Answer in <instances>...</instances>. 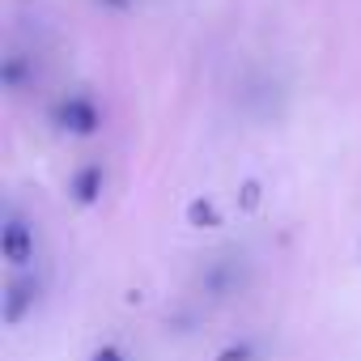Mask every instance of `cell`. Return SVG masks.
I'll return each instance as SVG.
<instances>
[{"label":"cell","mask_w":361,"mask_h":361,"mask_svg":"<svg viewBox=\"0 0 361 361\" xmlns=\"http://www.w3.org/2000/svg\"><path fill=\"white\" fill-rule=\"evenodd\" d=\"M251 357V348L243 344V348H230V353H221V361H247Z\"/></svg>","instance_id":"6"},{"label":"cell","mask_w":361,"mask_h":361,"mask_svg":"<svg viewBox=\"0 0 361 361\" xmlns=\"http://www.w3.org/2000/svg\"><path fill=\"white\" fill-rule=\"evenodd\" d=\"M0 251H5V259H9L13 268H26V264L35 259V230H30L18 213H9L5 226H0Z\"/></svg>","instance_id":"2"},{"label":"cell","mask_w":361,"mask_h":361,"mask_svg":"<svg viewBox=\"0 0 361 361\" xmlns=\"http://www.w3.org/2000/svg\"><path fill=\"white\" fill-rule=\"evenodd\" d=\"M43 298V281L30 276V272H18L5 281V293H0V319H5L9 327H18Z\"/></svg>","instance_id":"1"},{"label":"cell","mask_w":361,"mask_h":361,"mask_svg":"<svg viewBox=\"0 0 361 361\" xmlns=\"http://www.w3.org/2000/svg\"><path fill=\"white\" fill-rule=\"evenodd\" d=\"M98 5H106V9H132V0H98Z\"/></svg>","instance_id":"7"},{"label":"cell","mask_w":361,"mask_h":361,"mask_svg":"<svg viewBox=\"0 0 361 361\" xmlns=\"http://www.w3.org/2000/svg\"><path fill=\"white\" fill-rule=\"evenodd\" d=\"M68 192H73L81 204H94V200L102 196V166H81V170L73 174Z\"/></svg>","instance_id":"4"},{"label":"cell","mask_w":361,"mask_h":361,"mask_svg":"<svg viewBox=\"0 0 361 361\" xmlns=\"http://www.w3.org/2000/svg\"><path fill=\"white\" fill-rule=\"evenodd\" d=\"M90 361H128V357H123V353H119L115 344H102V348H98V353H94Z\"/></svg>","instance_id":"5"},{"label":"cell","mask_w":361,"mask_h":361,"mask_svg":"<svg viewBox=\"0 0 361 361\" xmlns=\"http://www.w3.org/2000/svg\"><path fill=\"white\" fill-rule=\"evenodd\" d=\"M56 123L68 128V132H77V136H90V132H98L102 115H98V106H94L85 94H73V98H64V102L56 106Z\"/></svg>","instance_id":"3"}]
</instances>
